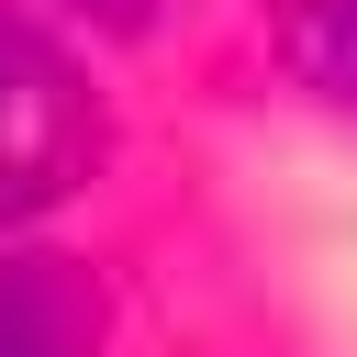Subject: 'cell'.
Returning a JSON list of instances; mask_svg holds the SVG:
<instances>
[{"label": "cell", "mask_w": 357, "mask_h": 357, "mask_svg": "<svg viewBox=\"0 0 357 357\" xmlns=\"http://www.w3.org/2000/svg\"><path fill=\"white\" fill-rule=\"evenodd\" d=\"M89 156H100V100H89L78 56L45 22L0 11V223L67 201L89 178Z\"/></svg>", "instance_id": "6da1fadb"}, {"label": "cell", "mask_w": 357, "mask_h": 357, "mask_svg": "<svg viewBox=\"0 0 357 357\" xmlns=\"http://www.w3.org/2000/svg\"><path fill=\"white\" fill-rule=\"evenodd\" d=\"M112 346V290L67 245H11L0 257V357H100Z\"/></svg>", "instance_id": "7a4b0ae2"}, {"label": "cell", "mask_w": 357, "mask_h": 357, "mask_svg": "<svg viewBox=\"0 0 357 357\" xmlns=\"http://www.w3.org/2000/svg\"><path fill=\"white\" fill-rule=\"evenodd\" d=\"M268 45L312 100L357 112V0H268Z\"/></svg>", "instance_id": "3957f363"}, {"label": "cell", "mask_w": 357, "mask_h": 357, "mask_svg": "<svg viewBox=\"0 0 357 357\" xmlns=\"http://www.w3.org/2000/svg\"><path fill=\"white\" fill-rule=\"evenodd\" d=\"M67 22H100V33H156L167 22V0H56Z\"/></svg>", "instance_id": "277c9868"}]
</instances>
